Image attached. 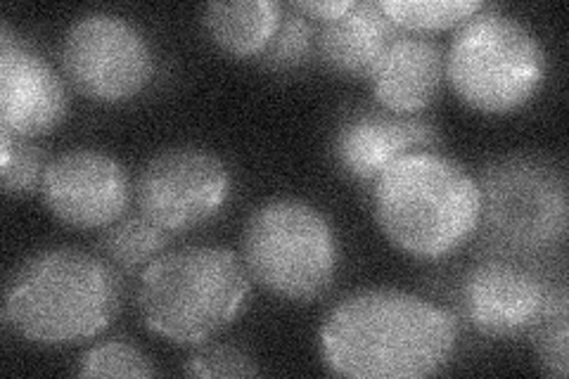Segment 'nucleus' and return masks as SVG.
Wrapping results in <instances>:
<instances>
[{
    "mask_svg": "<svg viewBox=\"0 0 569 379\" xmlns=\"http://www.w3.org/2000/svg\"><path fill=\"white\" fill-rule=\"evenodd\" d=\"M323 363L351 379H422L451 363L453 313L397 287H366L337 301L318 332Z\"/></svg>",
    "mask_w": 569,
    "mask_h": 379,
    "instance_id": "f257e3e1",
    "label": "nucleus"
},
{
    "mask_svg": "<svg viewBox=\"0 0 569 379\" xmlns=\"http://www.w3.org/2000/svg\"><path fill=\"white\" fill-rule=\"evenodd\" d=\"M121 299L110 261L77 247H48L12 270L3 320L31 345L74 347L110 328Z\"/></svg>",
    "mask_w": 569,
    "mask_h": 379,
    "instance_id": "f03ea898",
    "label": "nucleus"
},
{
    "mask_svg": "<svg viewBox=\"0 0 569 379\" xmlns=\"http://www.w3.org/2000/svg\"><path fill=\"white\" fill-rule=\"evenodd\" d=\"M385 238L416 259H443L470 242L482 197L477 178L437 150H418L389 164L370 192Z\"/></svg>",
    "mask_w": 569,
    "mask_h": 379,
    "instance_id": "7ed1b4c3",
    "label": "nucleus"
},
{
    "mask_svg": "<svg viewBox=\"0 0 569 379\" xmlns=\"http://www.w3.org/2000/svg\"><path fill=\"white\" fill-rule=\"evenodd\" d=\"M252 278L240 255L219 245L164 251L140 273L138 313L146 328L178 347H202L242 313Z\"/></svg>",
    "mask_w": 569,
    "mask_h": 379,
    "instance_id": "20e7f679",
    "label": "nucleus"
},
{
    "mask_svg": "<svg viewBox=\"0 0 569 379\" xmlns=\"http://www.w3.org/2000/svg\"><path fill=\"white\" fill-rule=\"evenodd\" d=\"M479 228L485 255L541 263L567 242L569 190L558 159L510 152L479 171Z\"/></svg>",
    "mask_w": 569,
    "mask_h": 379,
    "instance_id": "39448f33",
    "label": "nucleus"
},
{
    "mask_svg": "<svg viewBox=\"0 0 569 379\" xmlns=\"http://www.w3.org/2000/svg\"><path fill=\"white\" fill-rule=\"evenodd\" d=\"M548 77L541 39L522 20L485 6L456 27L443 50V79L482 114H510L539 96Z\"/></svg>",
    "mask_w": 569,
    "mask_h": 379,
    "instance_id": "423d86ee",
    "label": "nucleus"
},
{
    "mask_svg": "<svg viewBox=\"0 0 569 379\" xmlns=\"http://www.w3.org/2000/svg\"><path fill=\"white\" fill-rule=\"evenodd\" d=\"M240 259L249 278L288 301H311L330 290L340 242L328 216L297 197H276L247 216Z\"/></svg>",
    "mask_w": 569,
    "mask_h": 379,
    "instance_id": "0eeeda50",
    "label": "nucleus"
},
{
    "mask_svg": "<svg viewBox=\"0 0 569 379\" xmlns=\"http://www.w3.org/2000/svg\"><path fill=\"white\" fill-rule=\"evenodd\" d=\"M60 58L69 83L102 104L138 98L154 77L148 36L123 14L107 10L83 12L69 24Z\"/></svg>",
    "mask_w": 569,
    "mask_h": 379,
    "instance_id": "6e6552de",
    "label": "nucleus"
},
{
    "mask_svg": "<svg viewBox=\"0 0 569 379\" xmlns=\"http://www.w3.org/2000/svg\"><path fill=\"white\" fill-rule=\"evenodd\" d=\"M233 192V173L207 148L173 146L152 154L136 178V205L171 235L219 216Z\"/></svg>",
    "mask_w": 569,
    "mask_h": 379,
    "instance_id": "1a4fd4ad",
    "label": "nucleus"
},
{
    "mask_svg": "<svg viewBox=\"0 0 569 379\" xmlns=\"http://www.w3.org/2000/svg\"><path fill=\"white\" fill-rule=\"evenodd\" d=\"M550 287L539 263L482 255L460 280V311L482 337H520L539 320Z\"/></svg>",
    "mask_w": 569,
    "mask_h": 379,
    "instance_id": "9d476101",
    "label": "nucleus"
},
{
    "mask_svg": "<svg viewBox=\"0 0 569 379\" xmlns=\"http://www.w3.org/2000/svg\"><path fill=\"white\" fill-rule=\"evenodd\" d=\"M127 167L110 152L71 148L50 159L41 197L56 219L74 230L110 228L131 205Z\"/></svg>",
    "mask_w": 569,
    "mask_h": 379,
    "instance_id": "9b49d317",
    "label": "nucleus"
},
{
    "mask_svg": "<svg viewBox=\"0 0 569 379\" xmlns=\"http://www.w3.org/2000/svg\"><path fill=\"white\" fill-rule=\"evenodd\" d=\"M69 93L39 50L8 24L0 29V129L17 138H39L67 119Z\"/></svg>",
    "mask_w": 569,
    "mask_h": 379,
    "instance_id": "f8f14e48",
    "label": "nucleus"
},
{
    "mask_svg": "<svg viewBox=\"0 0 569 379\" xmlns=\"http://www.w3.org/2000/svg\"><path fill=\"white\" fill-rule=\"evenodd\" d=\"M437 146L439 131L430 121L395 114L382 107H361L337 126L332 159L347 178L372 186L399 157L418 150H437Z\"/></svg>",
    "mask_w": 569,
    "mask_h": 379,
    "instance_id": "ddd939ff",
    "label": "nucleus"
},
{
    "mask_svg": "<svg viewBox=\"0 0 569 379\" xmlns=\"http://www.w3.org/2000/svg\"><path fill=\"white\" fill-rule=\"evenodd\" d=\"M368 81L372 98L382 110L418 117V112H425L439 96L443 81V48L427 33L401 31L387 46Z\"/></svg>",
    "mask_w": 569,
    "mask_h": 379,
    "instance_id": "4468645a",
    "label": "nucleus"
},
{
    "mask_svg": "<svg viewBox=\"0 0 569 379\" xmlns=\"http://www.w3.org/2000/svg\"><path fill=\"white\" fill-rule=\"evenodd\" d=\"M399 33L378 0H353L342 17L316 24V58L335 74L368 79Z\"/></svg>",
    "mask_w": 569,
    "mask_h": 379,
    "instance_id": "2eb2a0df",
    "label": "nucleus"
},
{
    "mask_svg": "<svg viewBox=\"0 0 569 379\" xmlns=\"http://www.w3.org/2000/svg\"><path fill=\"white\" fill-rule=\"evenodd\" d=\"M284 8L276 0H233L207 3L202 27L211 43L226 56L259 58L282 22Z\"/></svg>",
    "mask_w": 569,
    "mask_h": 379,
    "instance_id": "dca6fc26",
    "label": "nucleus"
},
{
    "mask_svg": "<svg viewBox=\"0 0 569 379\" xmlns=\"http://www.w3.org/2000/svg\"><path fill=\"white\" fill-rule=\"evenodd\" d=\"M173 235L152 223L140 211L121 216L117 223L104 228L100 238V257L127 276H140L152 261L169 251Z\"/></svg>",
    "mask_w": 569,
    "mask_h": 379,
    "instance_id": "f3484780",
    "label": "nucleus"
},
{
    "mask_svg": "<svg viewBox=\"0 0 569 379\" xmlns=\"http://www.w3.org/2000/svg\"><path fill=\"white\" fill-rule=\"evenodd\" d=\"M529 335L541 370L565 379L569 375V295L565 280L550 287L543 311Z\"/></svg>",
    "mask_w": 569,
    "mask_h": 379,
    "instance_id": "a211bd4d",
    "label": "nucleus"
},
{
    "mask_svg": "<svg viewBox=\"0 0 569 379\" xmlns=\"http://www.w3.org/2000/svg\"><path fill=\"white\" fill-rule=\"evenodd\" d=\"M50 164L48 150L36 146L31 138H17L0 129V178L3 192L14 200H24L41 192Z\"/></svg>",
    "mask_w": 569,
    "mask_h": 379,
    "instance_id": "6ab92c4d",
    "label": "nucleus"
},
{
    "mask_svg": "<svg viewBox=\"0 0 569 379\" xmlns=\"http://www.w3.org/2000/svg\"><path fill=\"white\" fill-rule=\"evenodd\" d=\"M385 12L406 31H441L460 27L485 8L482 0H385Z\"/></svg>",
    "mask_w": 569,
    "mask_h": 379,
    "instance_id": "aec40b11",
    "label": "nucleus"
},
{
    "mask_svg": "<svg viewBox=\"0 0 569 379\" xmlns=\"http://www.w3.org/2000/svg\"><path fill=\"white\" fill-rule=\"evenodd\" d=\"M311 58H316V24L295 8H288L271 43L259 56V64L273 71H290L305 67Z\"/></svg>",
    "mask_w": 569,
    "mask_h": 379,
    "instance_id": "412c9836",
    "label": "nucleus"
},
{
    "mask_svg": "<svg viewBox=\"0 0 569 379\" xmlns=\"http://www.w3.org/2000/svg\"><path fill=\"white\" fill-rule=\"evenodd\" d=\"M79 377H152L150 356L127 339H110L88 349L77 368Z\"/></svg>",
    "mask_w": 569,
    "mask_h": 379,
    "instance_id": "4be33fe9",
    "label": "nucleus"
},
{
    "mask_svg": "<svg viewBox=\"0 0 569 379\" xmlns=\"http://www.w3.org/2000/svg\"><path fill=\"white\" fill-rule=\"evenodd\" d=\"M190 377H257L261 368L247 351L233 345H202L183 366Z\"/></svg>",
    "mask_w": 569,
    "mask_h": 379,
    "instance_id": "5701e85b",
    "label": "nucleus"
},
{
    "mask_svg": "<svg viewBox=\"0 0 569 379\" xmlns=\"http://www.w3.org/2000/svg\"><path fill=\"white\" fill-rule=\"evenodd\" d=\"M353 6V0H295L290 8L301 12L309 20L320 22H332L337 17H342L349 12Z\"/></svg>",
    "mask_w": 569,
    "mask_h": 379,
    "instance_id": "b1692460",
    "label": "nucleus"
}]
</instances>
